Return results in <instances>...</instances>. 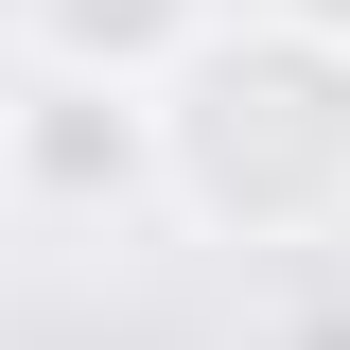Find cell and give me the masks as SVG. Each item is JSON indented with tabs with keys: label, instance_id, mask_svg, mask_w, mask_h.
Wrapping results in <instances>:
<instances>
[{
	"label": "cell",
	"instance_id": "6da1fadb",
	"mask_svg": "<svg viewBox=\"0 0 350 350\" xmlns=\"http://www.w3.org/2000/svg\"><path fill=\"white\" fill-rule=\"evenodd\" d=\"M175 123V211L245 228V245H280V228H350V53L315 36H211L193 70L158 88Z\"/></svg>",
	"mask_w": 350,
	"mask_h": 350
},
{
	"label": "cell",
	"instance_id": "7a4b0ae2",
	"mask_svg": "<svg viewBox=\"0 0 350 350\" xmlns=\"http://www.w3.org/2000/svg\"><path fill=\"white\" fill-rule=\"evenodd\" d=\"M0 193L36 228H140L175 193V123L158 88H105V70H18L0 88Z\"/></svg>",
	"mask_w": 350,
	"mask_h": 350
},
{
	"label": "cell",
	"instance_id": "3957f363",
	"mask_svg": "<svg viewBox=\"0 0 350 350\" xmlns=\"http://www.w3.org/2000/svg\"><path fill=\"white\" fill-rule=\"evenodd\" d=\"M36 70H105V88H175L211 53V0H18Z\"/></svg>",
	"mask_w": 350,
	"mask_h": 350
},
{
	"label": "cell",
	"instance_id": "277c9868",
	"mask_svg": "<svg viewBox=\"0 0 350 350\" xmlns=\"http://www.w3.org/2000/svg\"><path fill=\"white\" fill-rule=\"evenodd\" d=\"M262 36H315V53H350V0H262Z\"/></svg>",
	"mask_w": 350,
	"mask_h": 350
},
{
	"label": "cell",
	"instance_id": "5b68a950",
	"mask_svg": "<svg viewBox=\"0 0 350 350\" xmlns=\"http://www.w3.org/2000/svg\"><path fill=\"white\" fill-rule=\"evenodd\" d=\"M280 350H350V315H298V333H280Z\"/></svg>",
	"mask_w": 350,
	"mask_h": 350
}]
</instances>
